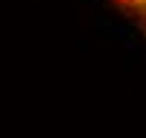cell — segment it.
<instances>
[{
  "label": "cell",
  "mask_w": 146,
  "mask_h": 138,
  "mask_svg": "<svg viewBox=\"0 0 146 138\" xmlns=\"http://www.w3.org/2000/svg\"><path fill=\"white\" fill-rule=\"evenodd\" d=\"M117 6H123L126 12H131V15H137L146 21V0H114Z\"/></svg>",
  "instance_id": "1"
}]
</instances>
